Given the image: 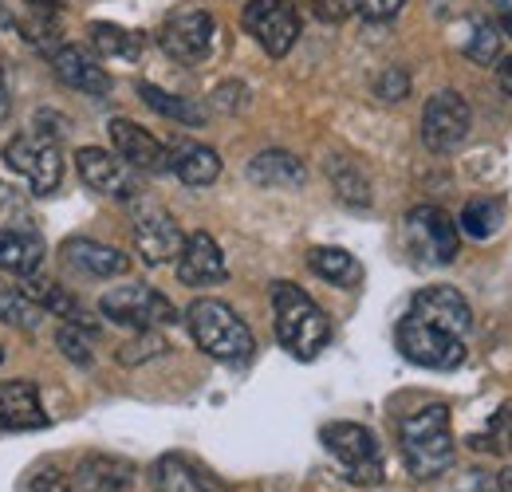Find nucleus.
Wrapping results in <instances>:
<instances>
[{
  "instance_id": "f257e3e1",
  "label": "nucleus",
  "mask_w": 512,
  "mask_h": 492,
  "mask_svg": "<svg viewBox=\"0 0 512 492\" xmlns=\"http://www.w3.org/2000/svg\"><path fill=\"white\" fill-rule=\"evenodd\" d=\"M469 331H473L469 300L449 284H434V288H422L410 311L402 315L398 351L426 370H453L465 363Z\"/></svg>"
},
{
  "instance_id": "f03ea898",
  "label": "nucleus",
  "mask_w": 512,
  "mask_h": 492,
  "mask_svg": "<svg viewBox=\"0 0 512 492\" xmlns=\"http://www.w3.org/2000/svg\"><path fill=\"white\" fill-rule=\"evenodd\" d=\"M272 311H276V339L280 347L300 359V363H312L327 347L331 339V319L323 315V308L308 296L300 292L296 284L280 280L272 284Z\"/></svg>"
},
{
  "instance_id": "7ed1b4c3",
  "label": "nucleus",
  "mask_w": 512,
  "mask_h": 492,
  "mask_svg": "<svg viewBox=\"0 0 512 492\" xmlns=\"http://www.w3.org/2000/svg\"><path fill=\"white\" fill-rule=\"evenodd\" d=\"M398 437H402L406 469H410L418 481H430V477L446 473L449 465H453V430H449L446 406L434 402V406L414 410L410 418H402Z\"/></svg>"
},
{
  "instance_id": "20e7f679",
  "label": "nucleus",
  "mask_w": 512,
  "mask_h": 492,
  "mask_svg": "<svg viewBox=\"0 0 512 492\" xmlns=\"http://www.w3.org/2000/svg\"><path fill=\"white\" fill-rule=\"evenodd\" d=\"M186 323H190L193 343L209 355V359H221V363H245L253 355V331L245 327V319L229 304L221 300H197L186 311Z\"/></svg>"
},
{
  "instance_id": "39448f33",
  "label": "nucleus",
  "mask_w": 512,
  "mask_h": 492,
  "mask_svg": "<svg viewBox=\"0 0 512 492\" xmlns=\"http://www.w3.org/2000/svg\"><path fill=\"white\" fill-rule=\"evenodd\" d=\"M323 449L335 457L339 473L351 485H379L383 481V449L375 441V433L355 422H331L323 426Z\"/></svg>"
},
{
  "instance_id": "423d86ee",
  "label": "nucleus",
  "mask_w": 512,
  "mask_h": 492,
  "mask_svg": "<svg viewBox=\"0 0 512 492\" xmlns=\"http://www.w3.org/2000/svg\"><path fill=\"white\" fill-rule=\"evenodd\" d=\"M4 162L28 178L36 197H48L60 189L64 178V154H60V138L48 134V130H32V134H16L8 146H4Z\"/></svg>"
},
{
  "instance_id": "0eeeda50",
  "label": "nucleus",
  "mask_w": 512,
  "mask_h": 492,
  "mask_svg": "<svg viewBox=\"0 0 512 492\" xmlns=\"http://www.w3.org/2000/svg\"><path fill=\"white\" fill-rule=\"evenodd\" d=\"M406 248L414 252L418 264L426 268H442V264H453L457 260V225L449 221L446 209L438 205H418L406 213Z\"/></svg>"
},
{
  "instance_id": "6e6552de",
  "label": "nucleus",
  "mask_w": 512,
  "mask_h": 492,
  "mask_svg": "<svg viewBox=\"0 0 512 492\" xmlns=\"http://www.w3.org/2000/svg\"><path fill=\"white\" fill-rule=\"evenodd\" d=\"M99 311L119 323V327H130V331H154V327H166L178 319L174 304L146 288V284H123V288H111L103 300H99Z\"/></svg>"
},
{
  "instance_id": "1a4fd4ad",
  "label": "nucleus",
  "mask_w": 512,
  "mask_h": 492,
  "mask_svg": "<svg viewBox=\"0 0 512 492\" xmlns=\"http://www.w3.org/2000/svg\"><path fill=\"white\" fill-rule=\"evenodd\" d=\"M241 20H245V32L272 60L288 56L292 44L300 40V16H296L292 0H249Z\"/></svg>"
},
{
  "instance_id": "9d476101",
  "label": "nucleus",
  "mask_w": 512,
  "mask_h": 492,
  "mask_svg": "<svg viewBox=\"0 0 512 492\" xmlns=\"http://www.w3.org/2000/svg\"><path fill=\"white\" fill-rule=\"evenodd\" d=\"M213 32H217V24L205 8H178L158 28V44L178 63H201L213 52Z\"/></svg>"
},
{
  "instance_id": "9b49d317",
  "label": "nucleus",
  "mask_w": 512,
  "mask_h": 492,
  "mask_svg": "<svg viewBox=\"0 0 512 492\" xmlns=\"http://www.w3.org/2000/svg\"><path fill=\"white\" fill-rule=\"evenodd\" d=\"M469 103L457 91H438L422 111V142L430 154H453L469 138Z\"/></svg>"
},
{
  "instance_id": "f8f14e48",
  "label": "nucleus",
  "mask_w": 512,
  "mask_h": 492,
  "mask_svg": "<svg viewBox=\"0 0 512 492\" xmlns=\"http://www.w3.org/2000/svg\"><path fill=\"white\" fill-rule=\"evenodd\" d=\"M75 166H79V178L87 189L103 193V197H115V201H134L142 193V182L134 174V166H127L123 158H111L107 150L99 146H83L75 154Z\"/></svg>"
},
{
  "instance_id": "ddd939ff",
  "label": "nucleus",
  "mask_w": 512,
  "mask_h": 492,
  "mask_svg": "<svg viewBox=\"0 0 512 492\" xmlns=\"http://www.w3.org/2000/svg\"><path fill=\"white\" fill-rule=\"evenodd\" d=\"M182 229H178V221L166 213V209H138V217H134V248L142 252V260L146 264H166V260H174L178 252H182Z\"/></svg>"
},
{
  "instance_id": "4468645a",
  "label": "nucleus",
  "mask_w": 512,
  "mask_h": 492,
  "mask_svg": "<svg viewBox=\"0 0 512 492\" xmlns=\"http://www.w3.org/2000/svg\"><path fill=\"white\" fill-rule=\"evenodd\" d=\"M111 142L119 150V158L134 166V170H146V174H166L170 170V150L166 142H158L150 130H142L130 119H111Z\"/></svg>"
},
{
  "instance_id": "2eb2a0df",
  "label": "nucleus",
  "mask_w": 512,
  "mask_h": 492,
  "mask_svg": "<svg viewBox=\"0 0 512 492\" xmlns=\"http://www.w3.org/2000/svg\"><path fill=\"white\" fill-rule=\"evenodd\" d=\"M225 256L217 241L209 233H190L182 241V252H178V280L186 288H209V284H221L225 280Z\"/></svg>"
},
{
  "instance_id": "dca6fc26",
  "label": "nucleus",
  "mask_w": 512,
  "mask_h": 492,
  "mask_svg": "<svg viewBox=\"0 0 512 492\" xmlns=\"http://www.w3.org/2000/svg\"><path fill=\"white\" fill-rule=\"evenodd\" d=\"M52 67H56V75L64 79L67 87H75L79 95H95V99L111 95V75L91 60L87 52H79V48H71V44H60V48L52 52Z\"/></svg>"
},
{
  "instance_id": "f3484780",
  "label": "nucleus",
  "mask_w": 512,
  "mask_h": 492,
  "mask_svg": "<svg viewBox=\"0 0 512 492\" xmlns=\"http://www.w3.org/2000/svg\"><path fill=\"white\" fill-rule=\"evenodd\" d=\"M48 414L40 406V394L32 382H8L0 386V430H44Z\"/></svg>"
},
{
  "instance_id": "a211bd4d",
  "label": "nucleus",
  "mask_w": 512,
  "mask_h": 492,
  "mask_svg": "<svg viewBox=\"0 0 512 492\" xmlns=\"http://www.w3.org/2000/svg\"><path fill=\"white\" fill-rule=\"evenodd\" d=\"M170 150V170L178 174V182L186 185H213L221 178V158L217 150L201 146V142H190V138H178L166 146Z\"/></svg>"
},
{
  "instance_id": "6ab92c4d",
  "label": "nucleus",
  "mask_w": 512,
  "mask_h": 492,
  "mask_svg": "<svg viewBox=\"0 0 512 492\" xmlns=\"http://www.w3.org/2000/svg\"><path fill=\"white\" fill-rule=\"evenodd\" d=\"M134 465L123 457H87L75 469V489L79 492H130L134 489Z\"/></svg>"
},
{
  "instance_id": "aec40b11",
  "label": "nucleus",
  "mask_w": 512,
  "mask_h": 492,
  "mask_svg": "<svg viewBox=\"0 0 512 492\" xmlns=\"http://www.w3.org/2000/svg\"><path fill=\"white\" fill-rule=\"evenodd\" d=\"M308 178L304 162L288 150H264L249 162V182L260 189H300Z\"/></svg>"
},
{
  "instance_id": "412c9836",
  "label": "nucleus",
  "mask_w": 512,
  "mask_h": 492,
  "mask_svg": "<svg viewBox=\"0 0 512 492\" xmlns=\"http://www.w3.org/2000/svg\"><path fill=\"white\" fill-rule=\"evenodd\" d=\"M44 264V241L32 229H0V272L32 276Z\"/></svg>"
},
{
  "instance_id": "4be33fe9",
  "label": "nucleus",
  "mask_w": 512,
  "mask_h": 492,
  "mask_svg": "<svg viewBox=\"0 0 512 492\" xmlns=\"http://www.w3.org/2000/svg\"><path fill=\"white\" fill-rule=\"evenodd\" d=\"M64 252L75 268H83L87 276H103V280L123 276V272L130 268L127 252H119V248H111V245H99V241H87V237L67 241Z\"/></svg>"
},
{
  "instance_id": "5701e85b",
  "label": "nucleus",
  "mask_w": 512,
  "mask_h": 492,
  "mask_svg": "<svg viewBox=\"0 0 512 492\" xmlns=\"http://www.w3.org/2000/svg\"><path fill=\"white\" fill-rule=\"evenodd\" d=\"M150 485H154V492H213V481L201 469H193L186 457H162V461H154Z\"/></svg>"
},
{
  "instance_id": "b1692460",
  "label": "nucleus",
  "mask_w": 512,
  "mask_h": 492,
  "mask_svg": "<svg viewBox=\"0 0 512 492\" xmlns=\"http://www.w3.org/2000/svg\"><path fill=\"white\" fill-rule=\"evenodd\" d=\"M91 44H95L99 56H107V60H123V63H134L138 56H142V48H146L142 32H130V28L107 24V20H95V24H91Z\"/></svg>"
},
{
  "instance_id": "393cba45",
  "label": "nucleus",
  "mask_w": 512,
  "mask_h": 492,
  "mask_svg": "<svg viewBox=\"0 0 512 492\" xmlns=\"http://www.w3.org/2000/svg\"><path fill=\"white\" fill-rule=\"evenodd\" d=\"M308 268H312L320 280L335 284V288H355V284L363 280L359 260H355L351 252H343V248H312V252H308Z\"/></svg>"
},
{
  "instance_id": "a878e982",
  "label": "nucleus",
  "mask_w": 512,
  "mask_h": 492,
  "mask_svg": "<svg viewBox=\"0 0 512 492\" xmlns=\"http://www.w3.org/2000/svg\"><path fill=\"white\" fill-rule=\"evenodd\" d=\"M501 221H505V201L497 197H477L461 209V233L473 237V241H489L501 233Z\"/></svg>"
},
{
  "instance_id": "bb28decb",
  "label": "nucleus",
  "mask_w": 512,
  "mask_h": 492,
  "mask_svg": "<svg viewBox=\"0 0 512 492\" xmlns=\"http://www.w3.org/2000/svg\"><path fill=\"white\" fill-rule=\"evenodd\" d=\"M327 178H331V185H335L339 201H347V205H355V209L371 205V182H367V174H363L355 162H347V158H331V162H327Z\"/></svg>"
},
{
  "instance_id": "cd10ccee",
  "label": "nucleus",
  "mask_w": 512,
  "mask_h": 492,
  "mask_svg": "<svg viewBox=\"0 0 512 492\" xmlns=\"http://www.w3.org/2000/svg\"><path fill=\"white\" fill-rule=\"evenodd\" d=\"M138 95H142V103H146V107H154L158 115H166V119H174V123H182V126L205 123V111H201V107H193L190 99L170 95V91H162V87H154V83H142V87H138Z\"/></svg>"
},
{
  "instance_id": "c85d7f7f",
  "label": "nucleus",
  "mask_w": 512,
  "mask_h": 492,
  "mask_svg": "<svg viewBox=\"0 0 512 492\" xmlns=\"http://www.w3.org/2000/svg\"><path fill=\"white\" fill-rule=\"evenodd\" d=\"M0 319H4V323H12V327H20V331H32V327H40L44 308H40L24 288H16V284L0 280Z\"/></svg>"
},
{
  "instance_id": "c756f323",
  "label": "nucleus",
  "mask_w": 512,
  "mask_h": 492,
  "mask_svg": "<svg viewBox=\"0 0 512 492\" xmlns=\"http://www.w3.org/2000/svg\"><path fill=\"white\" fill-rule=\"evenodd\" d=\"M24 292L40 304V308L48 311V315H60L67 323H79L83 327V308L75 304V296H67L60 284H48V280H28L24 284Z\"/></svg>"
},
{
  "instance_id": "7c9ffc66",
  "label": "nucleus",
  "mask_w": 512,
  "mask_h": 492,
  "mask_svg": "<svg viewBox=\"0 0 512 492\" xmlns=\"http://www.w3.org/2000/svg\"><path fill=\"white\" fill-rule=\"evenodd\" d=\"M56 343H60V351H64L71 363L91 367L95 351H91V331H87V327H79V323H64V327H60V335H56Z\"/></svg>"
},
{
  "instance_id": "2f4dec72",
  "label": "nucleus",
  "mask_w": 512,
  "mask_h": 492,
  "mask_svg": "<svg viewBox=\"0 0 512 492\" xmlns=\"http://www.w3.org/2000/svg\"><path fill=\"white\" fill-rule=\"evenodd\" d=\"M469 60L473 63H493L501 56V28L497 24H489V20H477V28H473V40H469Z\"/></svg>"
},
{
  "instance_id": "473e14b6",
  "label": "nucleus",
  "mask_w": 512,
  "mask_h": 492,
  "mask_svg": "<svg viewBox=\"0 0 512 492\" xmlns=\"http://www.w3.org/2000/svg\"><path fill=\"white\" fill-rule=\"evenodd\" d=\"M473 445H477V449H485V453H509L512 449V414L509 410L493 414L489 430L477 433V437H473Z\"/></svg>"
},
{
  "instance_id": "72a5a7b5",
  "label": "nucleus",
  "mask_w": 512,
  "mask_h": 492,
  "mask_svg": "<svg viewBox=\"0 0 512 492\" xmlns=\"http://www.w3.org/2000/svg\"><path fill=\"white\" fill-rule=\"evenodd\" d=\"M316 20L323 24H339V20H347L351 12H355V0H300Z\"/></svg>"
},
{
  "instance_id": "f704fd0d",
  "label": "nucleus",
  "mask_w": 512,
  "mask_h": 492,
  "mask_svg": "<svg viewBox=\"0 0 512 492\" xmlns=\"http://www.w3.org/2000/svg\"><path fill=\"white\" fill-rule=\"evenodd\" d=\"M410 91V75L402 71V67H386L383 75L375 79V95L386 99V103H394V99H402Z\"/></svg>"
},
{
  "instance_id": "c9c22d12",
  "label": "nucleus",
  "mask_w": 512,
  "mask_h": 492,
  "mask_svg": "<svg viewBox=\"0 0 512 492\" xmlns=\"http://www.w3.org/2000/svg\"><path fill=\"white\" fill-rule=\"evenodd\" d=\"M142 339H134V343H127L123 351H119V359L123 363H138V359H150V355H162L166 351V343L154 335V331H138Z\"/></svg>"
},
{
  "instance_id": "e433bc0d",
  "label": "nucleus",
  "mask_w": 512,
  "mask_h": 492,
  "mask_svg": "<svg viewBox=\"0 0 512 492\" xmlns=\"http://www.w3.org/2000/svg\"><path fill=\"white\" fill-rule=\"evenodd\" d=\"M406 0H355V12H363L367 20H390L402 12Z\"/></svg>"
},
{
  "instance_id": "4c0bfd02",
  "label": "nucleus",
  "mask_w": 512,
  "mask_h": 492,
  "mask_svg": "<svg viewBox=\"0 0 512 492\" xmlns=\"http://www.w3.org/2000/svg\"><path fill=\"white\" fill-rule=\"evenodd\" d=\"M32 492H79V489H75V481H67L60 469H44L32 481Z\"/></svg>"
},
{
  "instance_id": "58836bf2",
  "label": "nucleus",
  "mask_w": 512,
  "mask_h": 492,
  "mask_svg": "<svg viewBox=\"0 0 512 492\" xmlns=\"http://www.w3.org/2000/svg\"><path fill=\"white\" fill-rule=\"evenodd\" d=\"M12 209L20 213V193H16V189H8V185L0 182V213H12Z\"/></svg>"
},
{
  "instance_id": "ea45409f",
  "label": "nucleus",
  "mask_w": 512,
  "mask_h": 492,
  "mask_svg": "<svg viewBox=\"0 0 512 492\" xmlns=\"http://www.w3.org/2000/svg\"><path fill=\"white\" fill-rule=\"evenodd\" d=\"M28 4H32L36 12H44V16H48V12H60V4H64V0H28Z\"/></svg>"
},
{
  "instance_id": "a19ab883",
  "label": "nucleus",
  "mask_w": 512,
  "mask_h": 492,
  "mask_svg": "<svg viewBox=\"0 0 512 492\" xmlns=\"http://www.w3.org/2000/svg\"><path fill=\"white\" fill-rule=\"evenodd\" d=\"M501 87H505V91L512 95V56L505 63H501Z\"/></svg>"
},
{
  "instance_id": "79ce46f5",
  "label": "nucleus",
  "mask_w": 512,
  "mask_h": 492,
  "mask_svg": "<svg viewBox=\"0 0 512 492\" xmlns=\"http://www.w3.org/2000/svg\"><path fill=\"white\" fill-rule=\"evenodd\" d=\"M8 119V87H4V75H0V123Z\"/></svg>"
},
{
  "instance_id": "37998d69",
  "label": "nucleus",
  "mask_w": 512,
  "mask_h": 492,
  "mask_svg": "<svg viewBox=\"0 0 512 492\" xmlns=\"http://www.w3.org/2000/svg\"><path fill=\"white\" fill-rule=\"evenodd\" d=\"M497 492H512V469L501 473V481H497Z\"/></svg>"
},
{
  "instance_id": "c03bdc74",
  "label": "nucleus",
  "mask_w": 512,
  "mask_h": 492,
  "mask_svg": "<svg viewBox=\"0 0 512 492\" xmlns=\"http://www.w3.org/2000/svg\"><path fill=\"white\" fill-rule=\"evenodd\" d=\"M8 24H12V16H8V12H4V4H0V32H4Z\"/></svg>"
},
{
  "instance_id": "a18cd8bd",
  "label": "nucleus",
  "mask_w": 512,
  "mask_h": 492,
  "mask_svg": "<svg viewBox=\"0 0 512 492\" xmlns=\"http://www.w3.org/2000/svg\"><path fill=\"white\" fill-rule=\"evenodd\" d=\"M501 28H505V32L512 36V12H509V16H501Z\"/></svg>"
},
{
  "instance_id": "49530a36",
  "label": "nucleus",
  "mask_w": 512,
  "mask_h": 492,
  "mask_svg": "<svg viewBox=\"0 0 512 492\" xmlns=\"http://www.w3.org/2000/svg\"><path fill=\"white\" fill-rule=\"evenodd\" d=\"M497 4H501V16H509L512 12V0H497Z\"/></svg>"
},
{
  "instance_id": "de8ad7c7",
  "label": "nucleus",
  "mask_w": 512,
  "mask_h": 492,
  "mask_svg": "<svg viewBox=\"0 0 512 492\" xmlns=\"http://www.w3.org/2000/svg\"><path fill=\"white\" fill-rule=\"evenodd\" d=\"M0 359H4V351H0Z\"/></svg>"
}]
</instances>
